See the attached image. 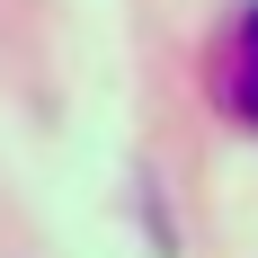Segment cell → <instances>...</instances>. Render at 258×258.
I'll return each mask as SVG.
<instances>
[{
    "instance_id": "cell-1",
    "label": "cell",
    "mask_w": 258,
    "mask_h": 258,
    "mask_svg": "<svg viewBox=\"0 0 258 258\" xmlns=\"http://www.w3.org/2000/svg\"><path fill=\"white\" fill-rule=\"evenodd\" d=\"M214 107L258 134V9H240V27L223 36V53H214Z\"/></svg>"
}]
</instances>
